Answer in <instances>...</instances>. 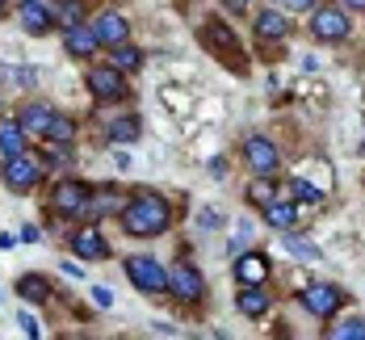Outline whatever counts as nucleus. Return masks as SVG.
I'll list each match as a JSON object with an SVG mask.
<instances>
[{"label":"nucleus","mask_w":365,"mask_h":340,"mask_svg":"<svg viewBox=\"0 0 365 340\" xmlns=\"http://www.w3.org/2000/svg\"><path fill=\"white\" fill-rule=\"evenodd\" d=\"M173 219H177L173 202H168L164 193H155V189H135V193H126V206H122V215H118V223H122V231H126L130 239L168 235V231H173Z\"/></svg>","instance_id":"f257e3e1"},{"label":"nucleus","mask_w":365,"mask_h":340,"mask_svg":"<svg viewBox=\"0 0 365 340\" xmlns=\"http://www.w3.org/2000/svg\"><path fill=\"white\" fill-rule=\"evenodd\" d=\"M197 42L219 59L227 72L235 76H248V55H244V46H240V38H235V30L227 26V21H219V17H210V21H202L197 26Z\"/></svg>","instance_id":"f03ea898"},{"label":"nucleus","mask_w":365,"mask_h":340,"mask_svg":"<svg viewBox=\"0 0 365 340\" xmlns=\"http://www.w3.org/2000/svg\"><path fill=\"white\" fill-rule=\"evenodd\" d=\"M307 34L315 38V42H349L353 34V13L340 4V0H319L315 9H311V21H307Z\"/></svg>","instance_id":"7ed1b4c3"},{"label":"nucleus","mask_w":365,"mask_h":340,"mask_svg":"<svg viewBox=\"0 0 365 340\" xmlns=\"http://www.w3.org/2000/svg\"><path fill=\"white\" fill-rule=\"evenodd\" d=\"M42 177H46V160L38 155V151H21V155H9L4 164H0V181L9 193H34L42 185Z\"/></svg>","instance_id":"20e7f679"},{"label":"nucleus","mask_w":365,"mask_h":340,"mask_svg":"<svg viewBox=\"0 0 365 340\" xmlns=\"http://www.w3.org/2000/svg\"><path fill=\"white\" fill-rule=\"evenodd\" d=\"M84 84H88L97 105H126L130 101V80H126V72H118L113 63H93L84 72Z\"/></svg>","instance_id":"39448f33"},{"label":"nucleus","mask_w":365,"mask_h":340,"mask_svg":"<svg viewBox=\"0 0 365 340\" xmlns=\"http://www.w3.org/2000/svg\"><path fill=\"white\" fill-rule=\"evenodd\" d=\"M168 299L181 302V306H202V302L210 299L206 273H202L197 264H189V261H177L173 269H168Z\"/></svg>","instance_id":"423d86ee"},{"label":"nucleus","mask_w":365,"mask_h":340,"mask_svg":"<svg viewBox=\"0 0 365 340\" xmlns=\"http://www.w3.org/2000/svg\"><path fill=\"white\" fill-rule=\"evenodd\" d=\"M122 273H126V282L139 290V294H151V299H160V294H168V264L155 261V257H126L122 261Z\"/></svg>","instance_id":"0eeeda50"},{"label":"nucleus","mask_w":365,"mask_h":340,"mask_svg":"<svg viewBox=\"0 0 365 340\" xmlns=\"http://www.w3.org/2000/svg\"><path fill=\"white\" fill-rule=\"evenodd\" d=\"M88 202H93V185H88V181H76V177L59 181L55 193H51V210H55V219H68V223L88 219Z\"/></svg>","instance_id":"6e6552de"},{"label":"nucleus","mask_w":365,"mask_h":340,"mask_svg":"<svg viewBox=\"0 0 365 340\" xmlns=\"http://www.w3.org/2000/svg\"><path fill=\"white\" fill-rule=\"evenodd\" d=\"M240 155H244V168L252 172V177H277V168H282V148L269 139V135H244V143H240Z\"/></svg>","instance_id":"1a4fd4ad"},{"label":"nucleus","mask_w":365,"mask_h":340,"mask_svg":"<svg viewBox=\"0 0 365 340\" xmlns=\"http://www.w3.org/2000/svg\"><path fill=\"white\" fill-rule=\"evenodd\" d=\"M88 26H93V34H97V42H101V51H110V46H118V42H130V30H135L130 17L118 13V9H101V13H93Z\"/></svg>","instance_id":"9d476101"},{"label":"nucleus","mask_w":365,"mask_h":340,"mask_svg":"<svg viewBox=\"0 0 365 340\" xmlns=\"http://www.w3.org/2000/svg\"><path fill=\"white\" fill-rule=\"evenodd\" d=\"M68 248H72V257H80V261H106L110 257V239H106L101 223H80L68 235Z\"/></svg>","instance_id":"9b49d317"},{"label":"nucleus","mask_w":365,"mask_h":340,"mask_svg":"<svg viewBox=\"0 0 365 340\" xmlns=\"http://www.w3.org/2000/svg\"><path fill=\"white\" fill-rule=\"evenodd\" d=\"M298 302H302L307 315H315V319H331V315L344 306V290H336L331 282H315V286H307V290L298 294Z\"/></svg>","instance_id":"f8f14e48"},{"label":"nucleus","mask_w":365,"mask_h":340,"mask_svg":"<svg viewBox=\"0 0 365 340\" xmlns=\"http://www.w3.org/2000/svg\"><path fill=\"white\" fill-rule=\"evenodd\" d=\"M17 21H21L26 34H34V38L59 30V17H55L51 0H17Z\"/></svg>","instance_id":"ddd939ff"},{"label":"nucleus","mask_w":365,"mask_h":340,"mask_svg":"<svg viewBox=\"0 0 365 340\" xmlns=\"http://www.w3.org/2000/svg\"><path fill=\"white\" fill-rule=\"evenodd\" d=\"M231 277H235V286H260V282H269L273 277V261L264 257V252H256V248H244L240 257H231Z\"/></svg>","instance_id":"4468645a"},{"label":"nucleus","mask_w":365,"mask_h":340,"mask_svg":"<svg viewBox=\"0 0 365 340\" xmlns=\"http://www.w3.org/2000/svg\"><path fill=\"white\" fill-rule=\"evenodd\" d=\"M59 34H63V51H68L72 59H80V63H88V59H97V55H101V42H97V34H93V26H88V21L63 26Z\"/></svg>","instance_id":"2eb2a0df"},{"label":"nucleus","mask_w":365,"mask_h":340,"mask_svg":"<svg viewBox=\"0 0 365 340\" xmlns=\"http://www.w3.org/2000/svg\"><path fill=\"white\" fill-rule=\"evenodd\" d=\"M13 118L21 122V130H26L30 139H46V130H51V118H55V105H51V101H21Z\"/></svg>","instance_id":"dca6fc26"},{"label":"nucleus","mask_w":365,"mask_h":340,"mask_svg":"<svg viewBox=\"0 0 365 340\" xmlns=\"http://www.w3.org/2000/svg\"><path fill=\"white\" fill-rule=\"evenodd\" d=\"M235 306H240V315H248V319H264V315L273 311L269 282H260V286H235Z\"/></svg>","instance_id":"f3484780"},{"label":"nucleus","mask_w":365,"mask_h":340,"mask_svg":"<svg viewBox=\"0 0 365 340\" xmlns=\"http://www.w3.org/2000/svg\"><path fill=\"white\" fill-rule=\"evenodd\" d=\"M126 206V193L113 185H93V202H88V223H106V219H118Z\"/></svg>","instance_id":"a211bd4d"},{"label":"nucleus","mask_w":365,"mask_h":340,"mask_svg":"<svg viewBox=\"0 0 365 340\" xmlns=\"http://www.w3.org/2000/svg\"><path fill=\"white\" fill-rule=\"evenodd\" d=\"M252 30L264 38V42H286V38H290V17H286L282 9H260L256 21H252Z\"/></svg>","instance_id":"6ab92c4d"},{"label":"nucleus","mask_w":365,"mask_h":340,"mask_svg":"<svg viewBox=\"0 0 365 340\" xmlns=\"http://www.w3.org/2000/svg\"><path fill=\"white\" fill-rule=\"evenodd\" d=\"M139 135H143V118L139 113H122V118H113L106 126V143H113V148H130V143H139Z\"/></svg>","instance_id":"aec40b11"},{"label":"nucleus","mask_w":365,"mask_h":340,"mask_svg":"<svg viewBox=\"0 0 365 340\" xmlns=\"http://www.w3.org/2000/svg\"><path fill=\"white\" fill-rule=\"evenodd\" d=\"M30 135L21 130V122L17 118H0V164L9 160V155H21V151H30Z\"/></svg>","instance_id":"412c9836"},{"label":"nucleus","mask_w":365,"mask_h":340,"mask_svg":"<svg viewBox=\"0 0 365 340\" xmlns=\"http://www.w3.org/2000/svg\"><path fill=\"white\" fill-rule=\"evenodd\" d=\"M260 219H264V227H273V231H290L294 223H298V206H294V197H273L269 206H260Z\"/></svg>","instance_id":"4be33fe9"},{"label":"nucleus","mask_w":365,"mask_h":340,"mask_svg":"<svg viewBox=\"0 0 365 340\" xmlns=\"http://www.w3.org/2000/svg\"><path fill=\"white\" fill-rule=\"evenodd\" d=\"M17 294L26 302H34V306H42V302L55 299V290H51V282L42 277V273H26V277H17Z\"/></svg>","instance_id":"5701e85b"},{"label":"nucleus","mask_w":365,"mask_h":340,"mask_svg":"<svg viewBox=\"0 0 365 340\" xmlns=\"http://www.w3.org/2000/svg\"><path fill=\"white\" fill-rule=\"evenodd\" d=\"M143 46H135V42H118V46H110V63L113 68H118V72H139V68H143Z\"/></svg>","instance_id":"b1692460"},{"label":"nucleus","mask_w":365,"mask_h":340,"mask_svg":"<svg viewBox=\"0 0 365 340\" xmlns=\"http://www.w3.org/2000/svg\"><path fill=\"white\" fill-rule=\"evenodd\" d=\"M55 17H59V30L63 26H76V21H88V4L84 0H51Z\"/></svg>","instance_id":"393cba45"},{"label":"nucleus","mask_w":365,"mask_h":340,"mask_svg":"<svg viewBox=\"0 0 365 340\" xmlns=\"http://www.w3.org/2000/svg\"><path fill=\"white\" fill-rule=\"evenodd\" d=\"M72 139H76V118H68V113L55 110L51 130H46V139H42V143H72Z\"/></svg>","instance_id":"a878e982"},{"label":"nucleus","mask_w":365,"mask_h":340,"mask_svg":"<svg viewBox=\"0 0 365 340\" xmlns=\"http://www.w3.org/2000/svg\"><path fill=\"white\" fill-rule=\"evenodd\" d=\"M273 197H277V181L273 177H252L248 181V202L252 206H269Z\"/></svg>","instance_id":"bb28decb"},{"label":"nucleus","mask_w":365,"mask_h":340,"mask_svg":"<svg viewBox=\"0 0 365 340\" xmlns=\"http://www.w3.org/2000/svg\"><path fill=\"white\" fill-rule=\"evenodd\" d=\"M282 239H286V248H290L294 257H302V261H319V257H324V252H319V248H315L311 239L294 235V227H290V231H282Z\"/></svg>","instance_id":"cd10ccee"},{"label":"nucleus","mask_w":365,"mask_h":340,"mask_svg":"<svg viewBox=\"0 0 365 340\" xmlns=\"http://www.w3.org/2000/svg\"><path fill=\"white\" fill-rule=\"evenodd\" d=\"M328 336H336V340H365V319L361 315H353V319H336Z\"/></svg>","instance_id":"c85d7f7f"},{"label":"nucleus","mask_w":365,"mask_h":340,"mask_svg":"<svg viewBox=\"0 0 365 340\" xmlns=\"http://www.w3.org/2000/svg\"><path fill=\"white\" fill-rule=\"evenodd\" d=\"M290 197H294V202H311V206L328 202V193H324V189H315L311 181H302V177H294V181H290Z\"/></svg>","instance_id":"c756f323"},{"label":"nucleus","mask_w":365,"mask_h":340,"mask_svg":"<svg viewBox=\"0 0 365 340\" xmlns=\"http://www.w3.org/2000/svg\"><path fill=\"white\" fill-rule=\"evenodd\" d=\"M46 155L55 160V164H46V168H59V172H68L76 164V151H72V143H46Z\"/></svg>","instance_id":"7c9ffc66"},{"label":"nucleus","mask_w":365,"mask_h":340,"mask_svg":"<svg viewBox=\"0 0 365 340\" xmlns=\"http://www.w3.org/2000/svg\"><path fill=\"white\" fill-rule=\"evenodd\" d=\"M244 248H252V227H248V223H240V231L227 239V252H231V257H240Z\"/></svg>","instance_id":"2f4dec72"},{"label":"nucleus","mask_w":365,"mask_h":340,"mask_svg":"<svg viewBox=\"0 0 365 340\" xmlns=\"http://www.w3.org/2000/svg\"><path fill=\"white\" fill-rule=\"evenodd\" d=\"M197 227H202V231H215V227H222V215L219 210H202V215H197Z\"/></svg>","instance_id":"473e14b6"},{"label":"nucleus","mask_w":365,"mask_h":340,"mask_svg":"<svg viewBox=\"0 0 365 340\" xmlns=\"http://www.w3.org/2000/svg\"><path fill=\"white\" fill-rule=\"evenodd\" d=\"M93 302H97L101 311H110V306H113V290H110V286H93Z\"/></svg>","instance_id":"72a5a7b5"},{"label":"nucleus","mask_w":365,"mask_h":340,"mask_svg":"<svg viewBox=\"0 0 365 340\" xmlns=\"http://www.w3.org/2000/svg\"><path fill=\"white\" fill-rule=\"evenodd\" d=\"M17 239H21V244H38V239H42V227H38V223H26Z\"/></svg>","instance_id":"f704fd0d"},{"label":"nucleus","mask_w":365,"mask_h":340,"mask_svg":"<svg viewBox=\"0 0 365 340\" xmlns=\"http://www.w3.org/2000/svg\"><path fill=\"white\" fill-rule=\"evenodd\" d=\"M277 4H282V9H294V13H311L319 0H277Z\"/></svg>","instance_id":"c9c22d12"},{"label":"nucleus","mask_w":365,"mask_h":340,"mask_svg":"<svg viewBox=\"0 0 365 340\" xmlns=\"http://www.w3.org/2000/svg\"><path fill=\"white\" fill-rule=\"evenodd\" d=\"M21 328H26V336H42V324H38L30 311H21Z\"/></svg>","instance_id":"e433bc0d"},{"label":"nucleus","mask_w":365,"mask_h":340,"mask_svg":"<svg viewBox=\"0 0 365 340\" xmlns=\"http://www.w3.org/2000/svg\"><path fill=\"white\" fill-rule=\"evenodd\" d=\"M222 9H227V13H235V17H244V13H248V0H219Z\"/></svg>","instance_id":"4c0bfd02"},{"label":"nucleus","mask_w":365,"mask_h":340,"mask_svg":"<svg viewBox=\"0 0 365 340\" xmlns=\"http://www.w3.org/2000/svg\"><path fill=\"white\" fill-rule=\"evenodd\" d=\"M17 84H26V88H30V84H38V72H30V68H17Z\"/></svg>","instance_id":"58836bf2"},{"label":"nucleus","mask_w":365,"mask_h":340,"mask_svg":"<svg viewBox=\"0 0 365 340\" xmlns=\"http://www.w3.org/2000/svg\"><path fill=\"white\" fill-rule=\"evenodd\" d=\"M340 4H344L349 13H365V0H340Z\"/></svg>","instance_id":"ea45409f"},{"label":"nucleus","mask_w":365,"mask_h":340,"mask_svg":"<svg viewBox=\"0 0 365 340\" xmlns=\"http://www.w3.org/2000/svg\"><path fill=\"white\" fill-rule=\"evenodd\" d=\"M9 4H13V0H0V17H4V13H9Z\"/></svg>","instance_id":"a19ab883"}]
</instances>
